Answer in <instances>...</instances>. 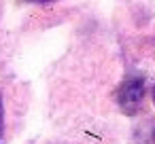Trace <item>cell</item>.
<instances>
[{
    "label": "cell",
    "instance_id": "obj_1",
    "mask_svg": "<svg viewBox=\"0 0 155 144\" xmlns=\"http://www.w3.org/2000/svg\"><path fill=\"white\" fill-rule=\"evenodd\" d=\"M144 100V76H127L117 89V104L127 117L136 114Z\"/></svg>",
    "mask_w": 155,
    "mask_h": 144
},
{
    "label": "cell",
    "instance_id": "obj_2",
    "mask_svg": "<svg viewBox=\"0 0 155 144\" xmlns=\"http://www.w3.org/2000/svg\"><path fill=\"white\" fill-rule=\"evenodd\" d=\"M2 127H5V108H2V95H0V144H2Z\"/></svg>",
    "mask_w": 155,
    "mask_h": 144
},
{
    "label": "cell",
    "instance_id": "obj_3",
    "mask_svg": "<svg viewBox=\"0 0 155 144\" xmlns=\"http://www.w3.org/2000/svg\"><path fill=\"white\" fill-rule=\"evenodd\" d=\"M28 2H34V5H51L55 0H28Z\"/></svg>",
    "mask_w": 155,
    "mask_h": 144
},
{
    "label": "cell",
    "instance_id": "obj_4",
    "mask_svg": "<svg viewBox=\"0 0 155 144\" xmlns=\"http://www.w3.org/2000/svg\"><path fill=\"white\" fill-rule=\"evenodd\" d=\"M153 104H155V87H153Z\"/></svg>",
    "mask_w": 155,
    "mask_h": 144
}]
</instances>
